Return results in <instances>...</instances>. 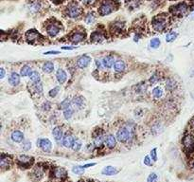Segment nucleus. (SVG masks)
Here are the masks:
<instances>
[{
    "instance_id": "nucleus-1",
    "label": "nucleus",
    "mask_w": 194,
    "mask_h": 182,
    "mask_svg": "<svg viewBox=\"0 0 194 182\" xmlns=\"http://www.w3.org/2000/svg\"><path fill=\"white\" fill-rule=\"evenodd\" d=\"M152 28L156 31H162L166 29L168 25V15L166 14H159L156 15L152 20Z\"/></svg>"
},
{
    "instance_id": "nucleus-2",
    "label": "nucleus",
    "mask_w": 194,
    "mask_h": 182,
    "mask_svg": "<svg viewBox=\"0 0 194 182\" xmlns=\"http://www.w3.org/2000/svg\"><path fill=\"white\" fill-rule=\"evenodd\" d=\"M134 137H135V132L129 130L128 128L124 126L119 129L118 132H116V140H118L119 142H122V143L130 142Z\"/></svg>"
},
{
    "instance_id": "nucleus-3",
    "label": "nucleus",
    "mask_w": 194,
    "mask_h": 182,
    "mask_svg": "<svg viewBox=\"0 0 194 182\" xmlns=\"http://www.w3.org/2000/svg\"><path fill=\"white\" fill-rule=\"evenodd\" d=\"M115 10H116L115 2L113 1V0H105L99 8V13L102 16L108 15L112 13Z\"/></svg>"
},
{
    "instance_id": "nucleus-4",
    "label": "nucleus",
    "mask_w": 194,
    "mask_h": 182,
    "mask_svg": "<svg viewBox=\"0 0 194 182\" xmlns=\"http://www.w3.org/2000/svg\"><path fill=\"white\" fill-rule=\"evenodd\" d=\"M188 7L186 3H179V4H177V5L171 7V13L174 16H177V17L184 16L188 13Z\"/></svg>"
},
{
    "instance_id": "nucleus-5",
    "label": "nucleus",
    "mask_w": 194,
    "mask_h": 182,
    "mask_svg": "<svg viewBox=\"0 0 194 182\" xmlns=\"http://www.w3.org/2000/svg\"><path fill=\"white\" fill-rule=\"evenodd\" d=\"M83 11L78 4L76 3H70L66 8V14L71 18H77L80 15H82Z\"/></svg>"
},
{
    "instance_id": "nucleus-6",
    "label": "nucleus",
    "mask_w": 194,
    "mask_h": 182,
    "mask_svg": "<svg viewBox=\"0 0 194 182\" xmlns=\"http://www.w3.org/2000/svg\"><path fill=\"white\" fill-rule=\"evenodd\" d=\"M183 145L185 150L187 152H194V137L191 135L185 136V137L183 139Z\"/></svg>"
},
{
    "instance_id": "nucleus-7",
    "label": "nucleus",
    "mask_w": 194,
    "mask_h": 182,
    "mask_svg": "<svg viewBox=\"0 0 194 182\" xmlns=\"http://www.w3.org/2000/svg\"><path fill=\"white\" fill-rule=\"evenodd\" d=\"M37 146H39L44 152L49 153L52 149V143L48 139H39L37 140Z\"/></svg>"
},
{
    "instance_id": "nucleus-8",
    "label": "nucleus",
    "mask_w": 194,
    "mask_h": 182,
    "mask_svg": "<svg viewBox=\"0 0 194 182\" xmlns=\"http://www.w3.org/2000/svg\"><path fill=\"white\" fill-rule=\"evenodd\" d=\"M26 38L30 43L34 44L36 42H39V40H41L40 38H42V36L35 30H30L26 32Z\"/></svg>"
},
{
    "instance_id": "nucleus-9",
    "label": "nucleus",
    "mask_w": 194,
    "mask_h": 182,
    "mask_svg": "<svg viewBox=\"0 0 194 182\" xmlns=\"http://www.w3.org/2000/svg\"><path fill=\"white\" fill-rule=\"evenodd\" d=\"M91 63V57L88 55H83L77 60V66L80 68H85Z\"/></svg>"
},
{
    "instance_id": "nucleus-10",
    "label": "nucleus",
    "mask_w": 194,
    "mask_h": 182,
    "mask_svg": "<svg viewBox=\"0 0 194 182\" xmlns=\"http://www.w3.org/2000/svg\"><path fill=\"white\" fill-rule=\"evenodd\" d=\"M47 32L48 35L51 36V37H55V36L60 32V26L58 25V24L51 23V24H49V25H47Z\"/></svg>"
},
{
    "instance_id": "nucleus-11",
    "label": "nucleus",
    "mask_w": 194,
    "mask_h": 182,
    "mask_svg": "<svg viewBox=\"0 0 194 182\" xmlns=\"http://www.w3.org/2000/svg\"><path fill=\"white\" fill-rule=\"evenodd\" d=\"M84 38H85V33L84 32H80V31H76L73 32L70 36V41L74 44H78L80 42H83Z\"/></svg>"
},
{
    "instance_id": "nucleus-12",
    "label": "nucleus",
    "mask_w": 194,
    "mask_h": 182,
    "mask_svg": "<svg viewBox=\"0 0 194 182\" xmlns=\"http://www.w3.org/2000/svg\"><path fill=\"white\" fill-rule=\"evenodd\" d=\"M52 135H53L55 140L57 141L58 143H60L61 141H63V139L64 137L63 133V129L60 126H56L53 128V130H52Z\"/></svg>"
},
{
    "instance_id": "nucleus-13",
    "label": "nucleus",
    "mask_w": 194,
    "mask_h": 182,
    "mask_svg": "<svg viewBox=\"0 0 194 182\" xmlns=\"http://www.w3.org/2000/svg\"><path fill=\"white\" fill-rule=\"evenodd\" d=\"M62 142H63V145L66 148H71V147H73V144L75 142V139L72 135L66 134V135H64Z\"/></svg>"
},
{
    "instance_id": "nucleus-14",
    "label": "nucleus",
    "mask_w": 194,
    "mask_h": 182,
    "mask_svg": "<svg viewBox=\"0 0 194 182\" xmlns=\"http://www.w3.org/2000/svg\"><path fill=\"white\" fill-rule=\"evenodd\" d=\"M104 143L106 144V146L110 149H113L116 144V137L112 135V134H109L107 136H105V141Z\"/></svg>"
},
{
    "instance_id": "nucleus-15",
    "label": "nucleus",
    "mask_w": 194,
    "mask_h": 182,
    "mask_svg": "<svg viewBox=\"0 0 194 182\" xmlns=\"http://www.w3.org/2000/svg\"><path fill=\"white\" fill-rule=\"evenodd\" d=\"M32 159H33L32 157L23 155L18 157V163L21 165L22 167H29L32 162Z\"/></svg>"
},
{
    "instance_id": "nucleus-16",
    "label": "nucleus",
    "mask_w": 194,
    "mask_h": 182,
    "mask_svg": "<svg viewBox=\"0 0 194 182\" xmlns=\"http://www.w3.org/2000/svg\"><path fill=\"white\" fill-rule=\"evenodd\" d=\"M11 140H13V141H14L16 143L22 142L24 140V133L20 130H15L11 133Z\"/></svg>"
},
{
    "instance_id": "nucleus-17",
    "label": "nucleus",
    "mask_w": 194,
    "mask_h": 182,
    "mask_svg": "<svg viewBox=\"0 0 194 182\" xmlns=\"http://www.w3.org/2000/svg\"><path fill=\"white\" fill-rule=\"evenodd\" d=\"M53 175L56 178H59V179H63L66 177V170L63 169L62 167H57L54 169L53 171Z\"/></svg>"
},
{
    "instance_id": "nucleus-18",
    "label": "nucleus",
    "mask_w": 194,
    "mask_h": 182,
    "mask_svg": "<svg viewBox=\"0 0 194 182\" xmlns=\"http://www.w3.org/2000/svg\"><path fill=\"white\" fill-rule=\"evenodd\" d=\"M115 63H116L115 58L113 57V56H111V55L106 56V57H104L103 60H102L103 67H106V68H111L115 64Z\"/></svg>"
},
{
    "instance_id": "nucleus-19",
    "label": "nucleus",
    "mask_w": 194,
    "mask_h": 182,
    "mask_svg": "<svg viewBox=\"0 0 194 182\" xmlns=\"http://www.w3.org/2000/svg\"><path fill=\"white\" fill-rule=\"evenodd\" d=\"M56 78H57V81L59 82V84H63L66 83V81L67 79V75L66 73V71L60 68V69H58L57 73H56Z\"/></svg>"
},
{
    "instance_id": "nucleus-20",
    "label": "nucleus",
    "mask_w": 194,
    "mask_h": 182,
    "mask_svg": "<svg viewBox=\"0 0 194 182\" xmlns=\"http://www.w3.org/2000/svg\"><path fill=\"white\" fill-rule=\"evenodd\" d=\"M72 104H74L78 109H82L84 106V98L83 96H76L72 100Z\"/></svg>"
},
{
    "instance_id": "nucleus-21",
    "label": "nucleus",
    "mask_w": 194,
    "mask_h": 182,
    "mask_svg": "<svg viewBox=\"0 0 194 182\" xmlns=\"http://www.w3.org/2000/svg\"><path fill=\"white\" fill-rule=\"evenodd\" d=\"M105 141V137L102 133H98L94 137V144L96 147H102Z\"/></svg>"
},
{
    "instance_id": "nucleus-22",
    "label": "nucleus",
    "mask_w": 194,
    "mask_h": 182,
    "mask_svg": "<svg viewBox=\"0 0 194 182\" xmlns=\"http://www.w3.org/2000/svg\"><path fill=\"white\" fill-rule=\"evenodd\" d=\"M114 68L115 71L116 72H123L125 70V68H126V64L122 60H118L116 61V63L114 64Z\"/></svg>"
},
{
    "instance_id": "nucleus-23",
    "label": "nucleus",
    "mask_w": 194,
    "mask_h": 182,
    "mask_svg": "<svg viewBox=\"0 0 194 182\" xmlns=\"http://www.w3.org/2000/svg\"><path fill=\"white\" fill-rule=\"evenodd\" d=\"M118 172H119L118 169L113 166H106V167H104L102 171V175H105V176H114Z\"/></svg>"
},
{
    "instance_id": "nucleus-24",
    "label": "nucleus",
    "mask_w": 194,
    "mask_h": 182,
    "mask_svg": "<svg viewBox=\"0 0 194 182\" xmlns=\"http://www.w3.org/2000/svg\"><path fill=\"white\" fill-rule=\"evenodd\" d=\"M41 8V4L37 0H32L31 2L29 3V10L31 13H37Z\"/></svg>"
},
{
    "instance_id": "nucleus-25",
    "label": "nucleus",
    "mask_w": 194,
    "mask_h": 182,
    "mask_svg": "<svg viewBox=\"0 0 194 182\" xmlns=\"http://www.w3.org/2000/svg\"><path fill=\"white\" fill-rule=\"evenodd\" d=\"M10 163H11V159L8 157V156L5 155H1V157H0V166L3 170L8 169L10 167Z\"/></svg>"
},
{
    "instance_id": "nucleus-26",
    "label": "nucleus",
    "mask_w": 194,
    "mask_h": 182,
    "mask_svg": "<svg viewBox=\"0 0 194 182\" xmlns=\"http://www.w3.org/2000/svg\"><path fill=\"white\" fill-rule=\"evenodd\" d=\"M9 83H10V84H11V86H13L19 84V83H20L19 74H17L16 72H13V73L11 74L10 78H9Z\"/></svg>"
},
{
    "instance_id": "nucleus-27",
    "label": "nucleus",
    "mask_w": 194,
    "mask_h": 182,
    "mask_svg": "<svg viewBox=\"0 0 194 182\" xmlns=\"http://www.w3.org/2000/svg\"><path fill=\"white\" fill-rule=\"evenodd\" d=\"M177 87V83L173 78H169L166 82V88L168 91H173Z\"/></svg>"
},
{
    "instance_id": "nucleus-28",
    "label": "nucleus",
    "mask_w": 194,
    "mask_h": 182,
    "mask_svg": "<svg viewBox=\"0 0 194 182\" xmlns=\"http://www.w3.org/2000/svg\"><path fill=\"white\" fill-rule=\"evenodd\" d=\"M90 39H91L92 42H102V40L104 39V36L100 33L99 31H95L91 34Z\"/></svg>"
},
{
    "instance_id": "nucleus-29",
    "label": "nucleus",
    "mask_w": 194,
    "mask_h": 182,
    "mask_svg": "<svg viewBox=\"0 0 194 182\" xmlns=\"http://www.w3.org/2000/svg\"><path fill=\"white\" fill-rule=\"evenodd\" d=\"M31 72H32L31 67L30 66H28V64H26V66H23L21 67V69H20V75H21L22 77L30 76Z\"/></svg>"
},
{
    "instance_id": "nucleus-30",
    "label": "nucleus",
    "mask_w": 194,
    "mask_h": 182,
    "mask_svg": "<svg viewBox=\"0 0 194 182\" xmlns=\"http://www.w3.org/2000/svg\"><path fill=\"white\" fill-rule=\"evenodd\" d=\"M29 77H30V80L34 84L40 83V80H41V77H40V74L38 73V71H32Z\"/></svg>"
},
{
    "instance_id": "nucleus-31",
    "label": "nucleus",
    "mask_w": 194,
    "mask_h": 182,
    "mask_svg": "<svg viewBox=\"0 0 194 182\" xmlns=\"http://www.w3.org/2000/svg\"><path fill=\"white\" fill-rule=\"evenodd\" d=\"M54 70V64L52 62H47L43 66V71L46 73H51Z\"/></svg>"
},
{
    "instance_id": "nucleus-32",
    "label": "nucleus",
    "mask_w": 194,
    "mask_h": 182,
    "mask_svg": "<svg viewBox=\"0 0 194 182\" xmlns=\"http://www.w3.org/2000/svg\"><path fill=\"white\" fill-rule=\"evenodd\" d=\"M163 95V90L160 86H156L152 89V96L155 99H160Z\"/></svg>"
},
{
    "instance_id": "nucleus-33",
    "label": "nucleus",
    "mask_w": 194,
    "mask_h": 182,
    "mask_svg": "<svg viewBox=\"0 0 194 182\" xmlns=\"http://www.w3.org/2000/svg\"><path fill=\"white\" fill-rule=\"evenodd\" d=\"M73 114H74V109L71 106L63 110V117L66 120H70L72 118V116H73Z\"/></svg>"
},
{
    "instance_id": "nucleus-34",
    "label": "nucleus",
    "mask_w": 194,
    "mask_h": 182,
    "mask_svg": "<svg viewBox=\"0 0 194 182\" xmlns=\"http://www.w3.org/2000/svg\"><path fill=\"white\" fill-rule=\"evenodd\" d=\"M72 104V101L69 99V98H66V100H63L62 103H60V109H63V110H64V109H66L68 107H70Z\"/></svg>"
},
{
    "instance_id": "nucleus-35",
    "label": "nucleus",
    "mask_w": 194,
    "mask_h": 182,
    "mask_svg": "<svg viewBox=\"0 0 194 182\" xmlns=\"http://www.w3.org/2000/svg\"><path fill=\"white\" fill-rule=\"evenodd\" d=\"M177 37V33L174 31H171V32H169V33L167 34V36H166V41L167 42H172L174 41L175 38Z\"/></svg>"
},
{
    "instance_id": "nucleus-36",
    "label": "nucleus",
    "mask_w": 194,
    "mask_h": 182,
    "mask_svg": "<svg viewBox=\"0 0 194 182\" xmlns=\"http://www.w3.org/2000/svg\"><path fill=\"white\" fill-rule=\"evenodd\" d=\"M32 176H34L35 177H36V179H40L41 177L43 176V171L40 168H38V167H36L35 169H34V171H33V173H32Z\"/></svg>"
},
{
    "instance_id": "nucleus-37",
    "label": "nucleus",
    "mask_w": 194,
    "mask_h": 182,
    "mask_svg": "<svg viewBox=\"0 0 194 182\" xmlns=\"http://www.w3.org/2000/svg\"><path fill=\"white\" fill-rule=\"evenodd\" d=\"M160 44H161V42H160L159 38H152L151 40V43H150V45H151V47L152 48H157V47H159Z\"/></svg>"
},
{
    "instance_id": "nucleus-38",
    "label": "nucleus",
    "mask_w": 194,
    "mask_h": 182,
    "mask_svg": "<svg viewBox=\"0 0 194 182\" xmlns=\"http://www.w3.org/2000/svg\"><path fill=\"white\" fill-rule=\"evenodd\" d=\"M84 170H85V168L83 166H76V167H73L72 172L74 174H77V175H82V174L84 173Z\"/></svg>"
},
{
    "instance_id": "nucleus-39",
    "label": "nucleus",
    "mask_w": 194,
    "mask_h": 182,
    "mask_svg": "<svg viewBox=\"0 0 194 182\" xmlns=\"http://www.w3.org/2000/svg\"><path fill=\"white\" fill-rule=\"evenodd\" d=\"M82 145H83V143H82V141H80V140H75V142L73 144V147H72V149H73L74 151L78 152V151L80 150V148H82Z\"/></svg>"
},
{
    "instance_id": "nucleus-40",
    "label": "nucleus",
    "mask_w": 194,
    "mask_h": 182,
    "mask_svg": "<svg viewBox=\"0 0 194 182\" xmlns=\"http://www.w3.org/2000/svg\"><path fill=\"white\" fill-rule=\"evenodd\" d=\"M95 21V16L93 13H88L85 17V23L88 24V25H91Z\"/></svg>"
},
{
    "instance_id": "nucleus-41",
    "label": "nucleus",
    "mask_w": 194,
    "mask_h": 182,
    "mask_svg": "<svg viewBox=\"0 0 194 182\" xmlns=\"http://www.w3.org/2000/svg\"><path fill=\"white\" fill-rule=\"evenodd\" d=\"M34 90L36 93H39V94H41L43 92V84L40 82V83H37L34 84Z\"/></svg>"
},
{
    "instance_id": "nucleus-42",
    "label": "nucleus",
    "mask_w": 194,
    "mask_h": 182,
    "mask_svg": "<svg viewBox=\"0 0 194 182\" xmlns=\"http://www.w3.org/2000/svg\"><path fill=\"white\" fill-rule=\"evenodd\" d=\"M59 90H60V88H59L58 86H57V87H54L53 89H51V90L49 91L48 95H49V97H51V98H54V97H56V96L58 95Z\"/></svg>"
},
{
    "instance_id": "nucleus-43",
    "label": "nucleus",
    "mask_w": 194,
    "mask_h": 182,
    "mask_svg": "<svg viewBox=\"0 0 194 182\" xmlns=\"http://www.w3.org/2000/svg\"><path fill=\"white\" fill-rule=\"evenodd\" d=\"M156 180H157V175L155 173L150 174V176H148V178H147L148 182H156Z\"/></svg>"
},
{
    "instance_id": "nucleus-44",
    "label": "nucleus",
    "mask_w": 194,
    "mask_h": 182,
    "mask_svg": "<svg viewBox=\"0 0 194 182\" xmlns=\"http://www.w3.org/2000/svg\"><path fill=\"white\" fill-rule=\"evenodd\" d=\"M150 157H151V159H152V161H155L157 160V153H156V148H153L152 150L150 152Z\"/></svg>"
},
{
    "instance_id": "nucleus-45",
    "label": "nucleus",
    "mask_w": 194,
    "mask_h": 182,
    "mask_svg": "<svg viewBox=\"0 0 194 182\" xmlns=\"http://www.w3.org/2000/svg\"><path fill=\"white\" fill-rule=\"evenodd\" d=\"M152 159H151V157L150 156H146L144 157V164L147 165V166H152Z\"/></svg>"
},
{
    "instance_id": "nucleus-46",
    "label": "nucleus",
    "mask_w": 194,
    "mask_h": 182,
    "mask_svg": "<svg viewBox=\"0 0 194 182\" xmlns=\"http://www.w3.org/2000/svg\"><path fill=\"white\" fill-rule=\"evenodd\" d=\"M30 148H31L30 141H29V140H25V141H24V142H23V149H24V150L29 151Z\"/></svg>"
},
{
    "instance_id": "nucleus-47",
    "label": "nucleus",
    "mask_w": 194,
    "mask_h": 182,
    "mask_svg": "<svg viewBox=\"0 0 194 182\" xmlns=\"http://www.w3.org/2000/svg\"><path fill=\"white\" fill-rule=\"evenodd\" d=\"M159 81V77H158V74H153L151 79H150V82H151L152 84H155Z\"/></svg>"
},
{
    "instance_id": "nucleus-48",
    "label": "nucleus",
    "mask_w": 194,
    "mask_h": 182,
    "mask_svg": "<svg viewBox=\"0 0 194 182\" xmlns=\"http://www.w3.org/2000/svg\"><path fill=\"white\" fill-rule=\"evenodd\" d=\"M42 107H43L44 110L47 111V110H49V109L51 108V103H50L49 102H46V103H44V104H43Z\"/></svg>"
},
{
    "instance_id": "nucleus-49",
    "label": "nucleus",
    "mask_w": 194,
    "mask_h": 182,
    "mask_svg": "<svg viewBox=\"0 0 194 182\" xmlns=\"http://www.w3.org/2000/svg\"><path fill=\"white\" fill-rule=\"evenodd\" d=\"M96 66H97V67H98V69H100V68H102V67H103V64H102V61H100V60H96Z\"/></svg>"
},
{
    "instance_id": "nucleus-50",
    "label": "nucleus",
    "mask_w": 194,
    "mask_h": 182,
    "mask_svg": "<svg viewBox=\"0 0 194 182\" xmlns=\"http://www.w3.org/2000/svg\"><path fill=\"white\" fill-rule=\"evenodd\" d=\"M4 76H5V69L4 68H0V78L3 79Z\"/></svg>"
},
{
    "instance_id": "nucleus-51",
    "label": "nucleus",
    "mask_w": 194,
    "mask_h": 182,
    "mask_svg": "<svg viewBox=\"0 0 194 182\" xmlns=\"http://www.w3.org/2000/svg\"><path fill=\"white\" fill-rule=\"evenodd\" d=\"M77 47H63L62 48L63 50H74Z\"/></svg>"
},
{
    "instance_id": "nucleus-52",
    "label": "nucleus",
    "mask_w": 194,
    "mask_h": 182,
    "mask_svg": "<svg viewBox=\"0 0 194 182\" xmlns=\"http://www.w3.org/2000/svg\"><path fill=\"white\" fill-rule=\"evenodd\" d=\"M58 53H59V51L54 50V51H48V52H46L45 54H58Z\"/></svg>"
},
{
    "instance_id": "nucleus-53",
    "label": "nucleus",
    "mask_w": 194,
    "mask_h": 182,
    "mask_svg": "<svg viewBox=\"0 0 194 182\" xmlns=\"http://www.w3.org/2000/svg\"><path fill=\"white\" fill-rule=\"evenodd\" d=\"M94 165H96L95 163H89V164H85V165H83V167L84 168H87V167H92V166H94Z\"/></svg>"
},
{
    "instance_id": "nucleus-54",
    "label": "nucleus",
    "mask_w": 194,
    "mask_h": 182,
    "mask_svg": "<svg viewBox=\"0 0 194 182\" xmlns=\"http://www.w3.org/2000/svg\"><path fill=\"white\" fill-rule=\"evenodd\" d=\"M93 1H94V0H85L86 3H92Z\"/></svg>"
},
{
    "instance_id": "nucleus-55",
    "label": "nucleus",
    "mask_w": 194,
    "mask_h": 182,
    "mask_svg": "<svg viewBox=\"0 0 194 182\" xmlns=\"http://www.w3.org/2000/svg\"><path fill=\"white\" fill-rule=\"evenodd\" d=\"M55 2H57V3H60V2H63V0H54Z\"/></svg>"
},
{
    "instance_id": "nucleus-56",
    "label": "nucleus",
    "mask_w": 194,
    "mask_h": 182,
    "mask_svg": "<svg viewBox=\"0 0 194 182\" xmlns=\"http://www.w3.org/2000/svg\"><path fill=\"white\" fill-rule=\"evenodd\" d=\"M192 167H193V169H194V162H193V164H192Z\"/></svg>"
},
{
    "instance_id": "nucleus-57",
    "label": "nucleus",
    "mask_w": 194,
    "mask_h": 182,
    "mask_svg": "<svg viewBox=\"0 0 194 182\" xmlns=\"http://www.w3.org/2000/svg\"><path fill=\"white\" fill-rule=\"evenodd\" d=\"M78 182H83V180H80V181H78Z\"/></svg>"
}]
</instances>
